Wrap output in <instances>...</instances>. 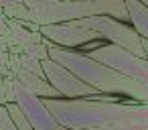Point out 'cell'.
<instances>
[{"instance_id": "obj_1", "label": "cell", "mask_w": 148, "mask_h": 130, "mask_svg": "<svg viewBox=\"0 0 148 130\" xmlns=\"http://www.w3.org/2000/svg\"><path fill=\"white\" fill-rule=\"evenodd\" d=\"M43 102L53 114V118L67 130L148 120V104L130 98L124 102H95L85 98H43Z\"/></svg>"}, {"instance_id": "obj_2", "label": "cell", "mask_w": 148, "mask_h": 130, "mask_svg": "<svg viewBox=\"0 0 148 130\" xmlns=\"http://www.w3.org/2000/svg\"><path fill=\"white\" fill-rule=\"evenodd\" d=\"M43 43L49 51V59H53L55 63H59L65 69L73 71L81 81H85L93 89H97L101 94L124 96V98H132L136 102H146L148 104V85H144L140 81H134V79L114 71L112 67L87 57L81 51L59 47V45H55L47 39H43Z\"/></svg>"}, {"instance_id": "obj_3", "label": "cell", "mask_w": 148, "mask_h": 130, "mask_svg": "<svg viewBox=\"0 0 148 130\" xmlns=\"http://www.w3.org/2000/svg\"><path fill=\"white\" fill-rule=\"evenodd\" d=\"M114 17L122 23H128V12L124 0H61L51 6L31 10L29 21L43 27V25H57V23H69L79 21L87 17Z\"/></svg>"}, {"instance_id": "obj_4", "label": "cell", "mask_w": 148, "mask_h": 130, "mask_svg": "<svg viewBox=\"0 0 148 130\" xmlns=\"http://www.w3.org/2000/svg\"><path fill=\"white\" fill-rule=\"evenodd\" d=\"M85 55L112 67L114 71L122 73L134 81L148 85V59L146 57H138L132 51H128L120 45H114V43H101L99 47L85 51Z\"/></svg>"}, {"instance_id": "obj_5", "label": "cell", "mask_w": 148, "mask_h": 130, "mask_svg": "<svg viewBox=\"0 0 148 130\" xmlns=\"http://www.w3.org/2000/svg\"><path fill=\"white\" fill-rule=\"evenodd\" d=\"M14 104L27 116V120L33 126V130H67L65 126H61L53 118V114L45 106L43 98H39L33 91H29L18 79H14Z\"/></svg>"}, {"instance_id": "obj_6", "label": "cell", "mask_w": 148, "mask_h": 130, "mask_svg": "<svg viewBox=\"0 0 148 130\" xmlns=\"http://www.w3.org/2000/svg\"><path fill=\"white\" fill-rule=\"evenodd\" d=\"M14 79H18L29 91H33V94L39 96V98H61L59 91H57L45 77H39L37 73H31V71H27V69H18Z\"/></svg>"}, {"instance_id": "obj_7", "label": "cell", "mask_w": 148, "mask_h": 130, "mask_svg": "<svg viewBox=\"0 0 148 130\" xmlns=\"http://www.w3.org/2000/svg\"><path fill=\"white\" fill-rule=\"evenodd\" d=\"M124 4L128 12V23L134 27L140 39L148 41V8L138 0H124Z\"/></svg>"}, {"instance_id": "obj_8", "label": "cell", "mask_w": 148, "mask_h": 130, "mask_svg": "<svg viewBox=\"0 0 148 130\" xmlns=\"http://www.w3.org/2000/svg\"><path fill=\"white\" fill-rule=\"evenodd\" d=\"M77 130H148V120H140V122H120V124H110V126L77 128Z\"/></svg>"}, {"instance_id": "obj_9", "label": "cell", "mask_w": 148, "mask_h": 130, "mask_svg": "<svg viewBox=\"0 0 148 130\" xmlns=\"http://www.w3.org/2000/svg\"><path fill=\"white\" fill-rule=\"evenodd\" d=\"M6 112H8V116H10V120L14 122V126L18 128V130H33V126L29 124V120H27V116L21 112V108L14 104V102H10V104H6Z\"/></svg>"}, {"instance_id": "obj_10", "label": "cell", "mask_w": 148, "mask_h": 130, "mask_svg": "<svg viewBox=\"0 0 148 130\" xmlns=\"http://www.w3.org/2000/svg\"><path fill=\"white\" fill-rule=\"evenodd\" d=\"M12 37L16 39V41H21L23 45H27V43H39V41H43V35L41 33H33V31H29V29H25V27H12Z\"/></svg>"}, {"instance_id": "obj_11", "label": "cell", "mask_w": 148, "mask_h": 130, "mask_svg": "<svg viewBox=\"0 0 148 130\" xmlns=\"http://www.w3.org/2000/svg\"><path fill=\"white\" fill-rule=\"evenodd\" d=\"M18 67H21V69H27V71H31V73H37L39 77H45V71H43L41 61H39L37 57L27 55V53H23V55L18 57Z\"/></svg>"}, {"instance_id": "obj_12", "label": "cell", "mask_w": 148, "mask_h": 130, "mask_svg": "<svg viewBox=\"0 0 148 130\" xmlns=\"http://www.w3.org/2000/svg\"><path fill=\"white\" fill-rule=\"evenodd\" d=\"M23 53H27V55H31V57H37L39 61L49 59V51H47V47H45V43H43V41L23 45Z\"/></svg>"}, {"instance_id": "obj_13", "label": "cell", "mask_w": 148, "mask_h": 130, "mask_svg": "<svg viewBox=\"0 0 148 130\" xmlns=\"http://www.w3.org/2000/svg\"><path fill=\"white\" fill-rule=\"evenodd\" d=\"M4 14H8L16 21H29L31 8H27L25 4H10V6H4Z\"/></svg>"}, {"instance_id": "obj_14", "label": "cell", "mask_w": 148, "mask_h": 130, "mask_svg": "<svg viewBox=\"0 0 148 130\" xmlns=\"http://www.w3.org/2000/svg\"><path fill=\"white\" fill-rule=\"evenodd\" d=\"M0 130H18L14 126V122L10 120V116H8L6 106H0Z\"/></svg>"}, {"instance_id": "obj_15", "label": "cell", "mask_w": 148, "mask_h": 130, "mask_svg": "<svg viewBox=\"0 0 148 130\" xmlns=\"http://www.w3.org/2000/svg\"><path fill=\"white\" fill-rule=\"evenodd\" d=\"M55 2H61V0H25V6L31 8V10H37V8H45V6H51Z\"/></svg>"}, {"instance_id": "obj_16", "label": "cell", "mask_w": 148, "mask_h": 130, "mask_svg": "<svg viewBox=\"0 0 148 130\" xmlns=\"http://www.w3.org/2000/svg\"><path fill=\"white\" fill-rule=\"evenodd\" d=\"M4 98L6 104L14 102V77H4Z\"/></svg>"}, {"instance_id": "obj_17", "label": "cell", "mask_w": 148, "mask_h": 130, "mask_svg": "<svg viewBox=\"0 0 148 130\" xmlns=\"http://www.w3.org/2000/svg\"><path fill=\"white\" fill-rule=\"evenodd\" d=\"M8 59H10V55L6 53V51H0V73H8Z\"/></svg>"}, {"instance_id": "obj_18", "label": "cell", "mask_w": 148, "mask_h": 130, "mask_svg": "<svg viewBox=\"0 0 148 130\" xmlns=\"http://www.w3.org/2000/svg\"><path fill=\"white\" fill-rule=\"evenodd\" d=\"M0 106H6V98H4V75L0 73Z\"/></svg>"}, {"instance_id": "obj_19", "label": "cell", "mask_w": 148, "mask_h": 130, "mask_svg": "<svg viewBox=\"0 0 148 130\" xmlns=\"http://www.w3.org/2000/svg\"><path fill=\"white\" fill-rule=\"evenodd\" d=\"M140 43H142V49H144V57L148 59V41L146 39H140Z\"/></svg>"}, {"instance_id": "obj_20", "label": "cell", "mask_w": 148, "mask_h": 130, "mask_svg": "<svg viewBox=\"0 0 148 130\" xmlns=\"http://www.w3.org/2000/svg\"><path fill=\"white\" fill-rule=\"evenodd\" d=\"M138 2H142V4H144V6L148 8V0H138Z\"/></svg>"}]
</instances>
